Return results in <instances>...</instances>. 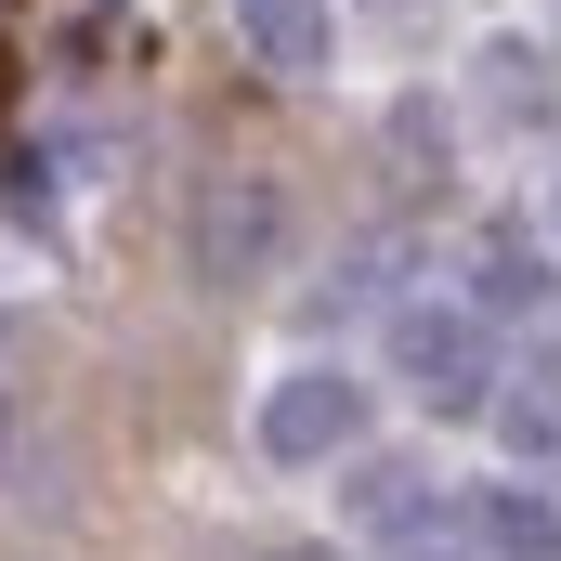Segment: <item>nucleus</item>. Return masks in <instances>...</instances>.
Returning <instances> with one entry per match:
<instances>
[{
  "mask_svg": "<svg viewBox=\"0 0 561 561\" xmlns=\"http://www.w3.org/2000/svg\"><path fill=\"white\" fill-rule=\"evenodd\" d=\"M392 379L419 392L431 419H470V405H496L483 313H457V300H405V313H392Z\"/></svg>",
  "mask_w": 561,
  "mask_h": 561,
  "instance_id": "obj_1",
  "label": "nucleus"
},
{
  "mask_svg": "<svg viewBox=\"0 0 561 561\" xmlns=\"http://www.w3.org/2000/svg\"><path fill=\"white\" fill-rule=\"evenodd\" d=\"M353 431H366V392H353L340 366H300V379H275V392H262V444H275L287 470H313V457H340Z\"/></svg>",
  "mask_w": 561,
  "mask_h": 561,
  "instance_id": "obj_2",
  "label": "nucleus"
},
{
  "mask_svg": "<svg viewBox=\"0 0 561 561\" xmlns=\"http://www.w3.org/2000/svg\"><path fill=\"white\" fill-rule=\"evenodd\" d=\"M275 236H287V196L262 170H222V183L196 196V262H209V275H262Z\"/></svg>",
  "mask_w": 561,
  "mask_h": 561,
  "instance_id": "obj_3",
  "label": "nucleus"
},
{
  "mask_svg": "<svg viewBox=\"0 0 561 561\" xmlns=\"http://www.w3.org/2000/svg\"><path fill=\"white\" fill-rule=\"evenodd\" d=\"M236 26H249V53L275 79H327L340 66V13L327 0H236Z\"/></svg>",
  "mask_w": 561,
  "mask_h": 561,
  "instance_id": "obj_4",
  "label": "nucleus"
},
{
  "mask_svg": "<svg viewBox=\"0 0 561 561\" xmlns=\"http://www.w3.org/2000/svg\"><path fill=\"white\" fill-rule=\"evenodd\" d=\"M470 275H483V313H549V262H536L523 236H496Z\"/></svg>",
  "mask_w": 561,
  "mask_h": 561,
  "instance_id": "obj_5",
  "label": "nucleus"
},
{
  "mask_svg": "<svg viewBox=\"0 0 561 561\" xmlns=\"http://www.w3.org/2000/svg\"><path fill=\"white\" fill-rule=\"evenodd\" d=\"M483 549H510V561H561V510H549V496H483Z\"/></svg>",
  "mask_w": 561,
  "mask_h": 561,
  "instance_id": "obj_6",
  "label": "nucleus"
},
{
  "mask_svg": "<svg viewBox=\"0 0 561 561\" xmlns=\"http://www.w3.org/2000/svg\"><path fill=\"white\" fill-rule=\"evenodd\" d=\"M496 431H510L523 457H561V366H549V379H523V392H496Z\"/></svg>",
  "mask_w": 561,
  "mask_h": 561,
  "instance_id": "obj_7",
  "label": "nucleus"
},
{
  "mask_svg": "<svg viewBox=\"0 0 561 561\" xmlns=\"http://www.w3.org/2000/svg\"><path fill=\"white\" fill-rule=\"evenodd\" d=\"M0 105H13V53H0Z\"/></svg>",
  "mask_w": 561,
  "mask_h": 561,
  "instance_id": "obj_8",
  "label": "nucleus"
}]
</instances>
